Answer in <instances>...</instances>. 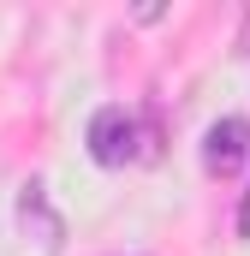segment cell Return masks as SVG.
<instances>
[{
    "label": "cell",
    "mask_w": 250,
    "mask_h": 256,
    "mask_svg": "<svg viewBox=\"0 0 250 256\" xmlns=\"http://www.w3.org/2000/svg\"><path fill=\"white\" fill-rule=\"evenodd\" d=\"M90 155H96L102 167L137 161V120H131L125 108H102V114L90 120Z\"/></svg>",
    "instance_id": "6da1fadb"
},
{
    "label": "cell",
    "mask_w": 250,
    "mask_h": 256,
    "mask_svg": "<svg viewBox=\"0 0 250 256\" xmlns=\"http://www.w3.org/2000/svg\"><path fill=\"white\" fill-rule=\"evenodd\" d=\"M18 220H24V232H36V244H42L48 256L60 250L66 220L48 208V185H42V179H30V185H24V196H18Z\"/></svg>",
    "instance_id": "3957f363"
},
{
    "label": "cell",
    "mask_w": 250,
    "mask_h": 256,
    "mask_svg": "<svg viewBox=\"0 0 250 256\" xmlns=\"http://www.w3.org/2000/svg\"><path fill=\"white\" fill-rule=\"evenodd\" d=\"M250 155V126L244 120H214V126L202 131V167L214 173V179H226V173H238V161Z\"/></svg>",
    "instance_id": "7a4b0ae2"
}]
</instances>
